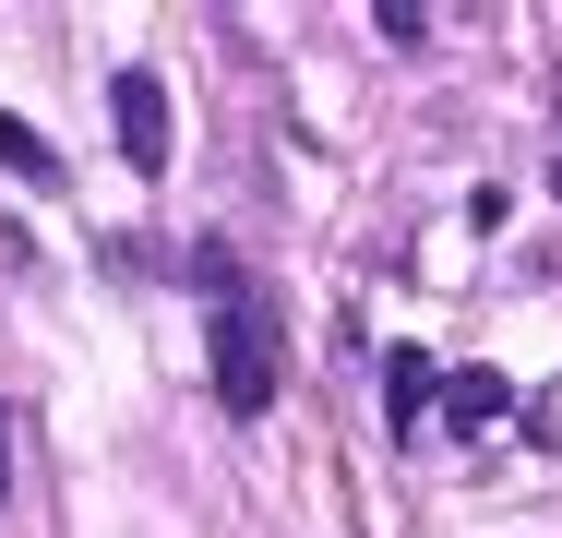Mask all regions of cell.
<instances>
[{"mask_svg":"<svg viewBox=\"0 0 562 538\" xmlns=\"http://www.w3.org/2000/svg\"><path fill=\"white\" fill-rule=\"evenodd\" d=\"M204 371H216V407H227V419H263V407H276V383H288V359H276V300H263L251 276H239V288H216Z\"/></svg>","mask_w":562,"mask_h":538,"instance_id":"6da1fadb","label":"cell"},{"mask_svg":"<svg viewBox=\"0 0 562 538\" xmlns=\"http://www.w3.org/2000/svg\"><path fill=\"white\" fill-rule=\"evenodd\" d=\"M109 120H120V168H168V72L156 60H120L109 72Z\"/></svg>","mask_w":562,"mask_h":538,"instance_id":"7a4b0ae2","label":"cell"},{"mask_svg":"<svg viewBox=\"0 0 562 538\" xmlns=\"http://www.w3.org/2000/svg\"><path fill=\"white\" fill-rule=\"evenodd\" d=\"M383 419L419 442V419H431V359L419 347H383Z\"/></svg>","mask_w":562,"mask_h":538,"instance_id":"3957f363","label":"cell"},{"mask_svg":"<svg viewBox=\"0 0 562 538\" xmlns=\"http://www.w3.org/2000/svg\"><path fill=\"white\" fill-rule=\"evenodd\" d=\"M443 419L479 442L491 419H515V383H503V371H454V383H443Z\"/></svg>","mask_w":562,"mask_h":538,"instance_id":"277c9868","label":"cell"},{"mask_svg":"<svg viewBox=\"0 0 562 538\" xmlns=\"http://www.w3.org/2000/svg\"><path fill=\"white\" fill-rule=\"evenodd\" d=\"M0 168H12V180H36V192H48V180H60V144H48V132H36V120H0Z\"/></svg>","mask_w":562,"mask_h":538,"instance_id":"5b68a950","label":"cell"},{"mask_svg":"<svg viewBox=\"0 0 562 538\" xmlns=\"http://www.w3.org/2000/svg\"><path fill=\"white\" fill-rule=\"evenodd\" d=\"M0 491H12V419H0Z\"/></svg>","mask_w":562,"mask_h":538,"instance_id":"8992f818","label":"cell"}]
</instances>
